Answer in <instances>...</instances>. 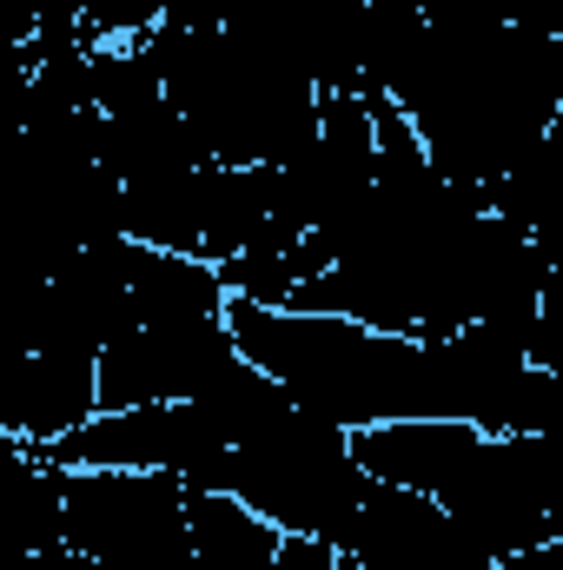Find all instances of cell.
I'll return each mask as SVG.
<instances>
[{"label": "cell", "instance_id": "6da1fadb", "mask_svg": "<svg viewBox=\"0 0 563 570\" xmlns=\"http://www.w3.org/2000/svg\"><path fill=\"white\" fill-rule=\"evenodd\" d=\"M226 325L239 352L292 392V405L325 425L372 431L392 419H444L437 338H405L338 312H298L259 298H233Z\"/></svg>", "mask_w": 563, "mask_h": 570}, {"label": "cell", "instance_id": "7a4b0ae2", "mask_svg": "<svg viewBox=\"0 0 563 570\" xmlns=\"http://www.w3.org/2000/svg\"><path fill=\"white\" fill-rule=\"evenodd\" d=\"M233 498H246L259 518H273L285 538H318V544H345L352 518L372 491V471L358 464V444L345 425H325L312 412H285L259 438H246L226 458V484Z\"/></svg>", "mask_w": 563, "mask_h": 570}, {"label": "cell", "instance_id": "3957f363", "mask_svg": "<svg viewBox=\"0 0 563 570\" xmlns=\"http://www.w3.org/2000/svg\"><path fill=\"white\" fill-rule=\"evenodd\" d=\"M60 471V464H53ZM67 544L113 570H199L192 498L166 471H60Z\"/></svg>", "mask_w": 563, "mask_h": 570}, {"label": "cell", "instance_id": "277c9868", "mask_svg": "<svg viewBox=\"0 0 563 570\" xmlns=\"http://www.w3.org/2000/svg\"><path fill=\"white\" fill-rule=\"evenodd\" d=\"M246 365L226 318H159L127 325L100 352V412H140V405H179L219 392Z\"/></svg>", "mask_w": 563, "mask_h": 570}, {"label": "cell", "instance_id": "5b68a950", "mask_svg": "<svg viewBox=\"0 0 563 570\" xmlns=\"http://www.w3.org/2000/svg\"><path fill=\"white\" fill-rule=\"evenodd\" d=\"M338 551L352 570H491V558L464 538V524L437 498L385 478H372L352 518V538Z\"/></svg>", "mask_w": 563, "mask_h": 570}, {"label": "cell", "instance_id": "8992f818", "mask_svg": "<svg viewBox=\"0 0 563 570\" xmlns=\"http://www.w3.org/2000/svg\"><path fill=\"white\" fill-rule=\"evenodd\" d=\"M100 419V358L87 352H13L0 385V438L47 451Z\"/></svg>", "mask_w": 563, "mask_h": 570}, {"label": "cell", "instance_id": "52a82bcc", "mask_svg": "<svg viewBox=\"0 0 563 570\" xmlns=\"http://www.w3.org/2000/svg\"><path fill=\"white\" fill-rule=\"evenodd\" d=\"M192 558L199 570H266L285 551V531L273 518H259L246 498L233 491H192Z\"/></svg>", "mask_w": 563, "mask_h": 570}, {"label": "cell", "instance_id": "ba28073f", "mask_svg": "<svg viewBox=\"0 0 563 570\" xmlns=\"http://www.w3.org/2000/svg\"><path fill=\"white\" fill-rule=\"evenodd\" d=\"M531 358H537L544 372H557V379H563V273H551V285H544V312H537Z\"/></svg>", "mask_w": 563, "mask_h": 570}]
</instances>
